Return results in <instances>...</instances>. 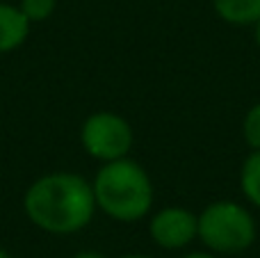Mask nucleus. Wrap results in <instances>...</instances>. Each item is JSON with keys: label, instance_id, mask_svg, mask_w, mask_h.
<instances>
[{"label": "nucleus", "instance_id": "1", "mask_svg": "<svg viewBox=\"0 0 260 258\" xmlns=\"http://www.w3.org/2000/svg\"><path fill=\"white\" fill-rule=\"evenodd\" d=\"M23 208L27 219L41 231L55 236L78 233L94 219V187L80 174H46L27 187Z\"/></svg>", "mask_w": 260, "mask_h": 258}, {"label": "nucleus", "instance_id": "2", "mask_svg": "<svg viewBox=\"0 0 260 258\" xmlns=\"http://www.w3.org/2000/svg\"><path fill=\"white\" fill-rule=\"evenodd\" d=\"M96 208L117 222H137L153 206V185L146 169L130 158L103 163L91 183Z\"/></svg>", "mask_w": 260, "mask_h": 258}, {"label": "nucleus", "instance_id": "3", "mask_svg": "<svg viewBox=\"0 0 260 258\" xmlns=\"http://www.w3.org/2000/svg\"><path fill=\"white\" fill-rule=\"evenodd\" d=\"M256 222L235 201H212L199 215V238L217 254H240L256 242Z\"/></svg>", "mask_w": 260, "mask_h": 258}, {"label": "nucleus", "instance_id": "4", "mask_svg": "<svg viewBox=\"0 0 260 258\" xmlns=\"http://www.w3.org/2000/svg\"><path fill=\"white\" fill-rule=\"evenodd\" d=\"M133 140L130 123L117 112H94L80 128V142L85 151L101 163L128 158Z\"/></svg>", "mask_w": 260, "mask_h": 258}, {"label": "nucleus", "instance_id": "5", "mask_svg": "<svg viewBox=\"0 0 260 258\" xmlns=\"http://www.w3.org/2000/svg\"><path fill=\"white\" fill-rule=\"evenodd\" d=\"M151 238L162 249H183L199 238V217L178 206H169L155 213L148 224Z\"/></svg>", "mask_w": 260, "mask_h": 258}, {"label": "nucleus", "instance_id": "6", "mask_svg": "<svg viewBox=\"0 0 260 258\" xmlns=\"http://www.w3.org/2000/svg\"><path fill=\"white\" fill-rule=\"evenodd\" d=\"M30 35V21L21 7L0 3V53L16 50Z\"/></svg>", "mask_w": 260, "mask_h": 258}, {"label": "nucleus", "instance_id": "7", "mask_svg": "<svg viewBox=\"0 0 260 258\" xmlns=\"http://www.w3.org/2000/svg\"><path fill=\"white\" fill-rule=\"evenodd\" d=\"M215 12L231 25H253L260 18V0H212Z\"/></svg>", "mask_w": 260, "mask_h": 258}, {"label": "nucleus", "instance_id": "8", "mask_svg": "<svg viewBox=\"0 0 260 258\" xmlns=\"http://www.w3.org/2000/svg\"><path fill=\"white\" fill-rule=\"evenodd\" d=\"M240 187L247 201L260 208V151H251L240 169Z\"/></svg>", "mask_w": 260, "mask_h": 258}, {"label": "nucleus", "instance_id": "9", "mask_svg": "<svg viewBox=\"0 0 260 258\" xmlns=\"http://www.w3.org/2000/svg\"><path fill=\"white\" fill-rule=\"evenodd\" d=\"M18 7H21V12L25 14L30 23H39L53 16L55 7H57V0H21Z\"/></svg>", "mask_w": 260, "mask_h": 258}, {"label": "nucleus", "instance_id": "10", "mask_svg": "<svg viewBox=\"0 0 260 258\" xmlns=\"http://www.w3.org/2000/svg\"><path fill=\"white\" fill-rule=\"evenodd\" d=\"M242 133H244L247 144L251 146L253 151H260V103H256L247 112L244 123H242Z\"/></svg>", "mask_w": 260, "mask_h": 258}, {"label": "nucleus", "instance_id": "11", "mask_svg": "<svg viewBox=\"0 0 260 258\" xmlns=\"http://www.w3.org/2000/svg\"><path fill=\"white\" fill-rule=\"evenodd\" d=\"M73 258H103V256L99 251H80V254H76Z\"/></svg>", "mask_w": 260, "mask_h": 258}, {"label": "nucleus", "instance_id": "12", "mask_svg": "<svg viewBox=\"0 0 260 258\" xmlns=\"http://www.w3.org/2000/svg\"><path fill=\"white\" fill-rule=\"evenodd\" d=\"M253 37H256V44H258V48H260V18L253 23Z\"/></svg>", "mask_w": 260, "mask_h": 258}, {"label": "nucleus", "instance_id": "13", "mask_svg": "<svg viewBox=\"0 0 260 258\" xmlns=\"http://www.w3.org/2000/svg\"><path fill=\"white\" fill-rule=\"evenodd\" d=\"M185 258H215L212 254H206V251H194V254H187Z\"/></svg>", "mask_w": 260, "mask_h": 258}, {"label": "nucleus", "instance_id": "14", "mask_svg": "<svg viewBox=\"0 0 260 258\" xmlns=\"http://www.w3.org/2000/svg\"><path fill=\"white\" fill-rule=\"evenodd\" d=\"M121 258H151V256H144V254H128V256H121Z\"/></svg>", "mask_w": 260, "mask_h": 258}, {"label": "nucleus", "instance_id": "15", "mask_svg": "<svg viewBox=\"0 0 260 258\" xmlns=\"http://www.w3.org/2000/svg\"><path fill=\"white\" fill-rule=\"evenodd\" d=\"M0 258H12V256H9V254H7V251H5V249H3V247H0Z\"/></svg>", "mask_w": 260, "mask_h": 258}]
</instances>
